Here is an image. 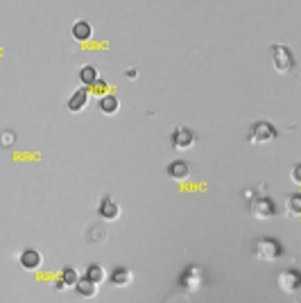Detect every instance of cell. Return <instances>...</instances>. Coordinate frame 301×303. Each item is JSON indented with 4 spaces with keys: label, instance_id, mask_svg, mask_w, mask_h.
Here are the masks:
<instances>
[{
    "label": "cell",
    "instance_id": "8992f818",
    "mask_svg": "<svg viewBox=\"0 0 301 303\" xmlns=\"http://www.w3.org/2000/svg\"><path fill=\"white\" fill-rule=\"evenodd\" d=\"M98 213H100V217H102V220L113 222V220H118V215H120V206L116 204V202H113L111 197H102L100 208H98Z\"/></svg>",
    "mask_w": 301,
    "mask_h": 303
},
{
    "label": "cell",
    "instance_id": "9a60e30c",
    "mask_svg": "<svg viewBox=\"0 0 301 303\" xmlns=\"http://www.w3.org/2000/svg\"><path fill=\"white\" fill-rule=\"evenodd\" d=\"M79 280V274H77V269L75 267H66L64 269V274H61V280L57 283V287H75V283Z\"/></svg>",
    "mask_w": 301,
    "mask_h": 303
},
{
    "label": "cell",
    "instance_id": "ffe728a7",
    "mask_svg": "<svg viewBox=\"0 0 301 303\" xmlns=\"http://www.w3.org/2000/svg\"><path fill=\"white\" fill-rule=\"evenodd\" d=\"M288 210H290V215H299L301 213V197L299 195H292V197L288 199Z\"/></svg>",
    "mask_w": 301,
    "mask_h": 303
},
{
    "label": "cell",
    "instance_id": "d6986e66",
    "mask_svg": "<svg viewBox=\"0 0 301 303\" xmlns=\"http://www.w3.org/2000/svg\"><path fill=\"white\" fill-rule=\"evenodd\" d=\"M86 238H89V242L98 245V242H102V240L106 238V231L102 227H91L89 231H86Z\"/></svg>",
    "mask_w": 301,
    "mask_h": 303
},
{
    "label": "cell",
    "instance_id": "ba28073f",
    "mask_svg": "<svg viewBox=\"0 0 301 303\" xmlns=\"http://www.w3.org/2000/svg\"><path fill=\"white\" fill-rule=\"evenodd\" d=\"M278 287L283 292H290V294L297 292V287H299V274L292 272V269H290V272H281V274H278Z\"/></svg>",
    "mask_w": 301,
    "mask_h": 303
},
{
    "label": "cell",
    "instance_id": "5b68a950",
    "mask_svg": "<svg viewBox=\"0 0 301 303\" xmlns=\"http://www.w3.org/2000/svg\"><path fill=\"white\" fill-rule=\"evenodd\" d=\"M193 145H195V134H193V129H188V127L175 129V134H172V147H175V150L186 152Z\"/></svg>",
    "mask_w": 301,
    "mask_h": 303
},
{
    "label": "cell",
    "instance_id": "9c48e42d",
    "mask_svg": "<svg viewBox=\"0 0 301 303\" xmlns=\"http://www.w3.org/2000/svg\"><path fill=\"white\" fill-rule=\"evenodd\" d=\"M109 280H111L113 287H127L134 280V274L127 267H116L111 272V276H109Z\"/></svg>",
    "mask_w": 301,
    "mask_h": 303
},
{
    "label": "cell",
    "instance_id": "7402d4cb",
    "mask_svg": "<svg viewBox=\"0 0 301 303\" xmlns=\"http://www.w3.org/2000/svg\"><path fill=\"white\" fill-rule=\"evenodd\" d=\"M299 165H295V168H292V181H295V183H297V186H299V183H301V177H299Z\"/></svg>",
    "mask_w": 301,
    "mask_h": 303
},
{
    "label": "cell",
    "instance_id": "8fae6325",
    "mask_svg": "<svg viewBox=\"0 0 301 303\" xmlns=\"http://www.w3.org/2000/svg\"><path fill=\"white\" fill-rule=\"evenodd\" d=\"M89 104V91L86 88H79V91H75V93L71 95V100H68V109L71 111H82L84 106Z\"/></svg>",
    "mask_w": 301,
    "mask_h": 303
},
{
    "label": "cell",
    "instance_id": "5bb4252c",
    "mask_svg": "<svg viewBox=\"0 0 301 303\" xmlns=\"http://www.w3.org/2000/svg\"><path fill=\"white\" fill-rule=\"evenodd\" d=\"M120 102L116 95H104V98H100V111L102 113H106V116H113L116 111H118Z\"/></svg>",
    "mask_w": 301,
    "mask_h": 303
},
{
    "label": "cell",
    "instance_id": "3957f363",
    "mask_svg": "<svg viewBox=\"0 0 301 303\" xmlns=\"http://www.w3.org/2000/svg\"><path fill=\"white\" fill-rule=\"evenodd\" d=\"M272 54H274V66H276L278 73H290L292 66H295V59H292V52L290 48L285 46H272Z\"/></svg>",
    "mask_w": 301,
    "mask_h": 303
},
{
    "label": "cell",
    "instance_id": "ac0fdd59",
    "mask_svg": "<svg viewBox=\"0 0 301 303\" xmlns=\"http://www.w3.org/2000/svg\"><path fill=\"white\" fill-rule=\"evenodd\" d=\"M79 79H82V84H95L98 82V70L93 68V66H84L82 70H79Z\"/></svg>",
    "mask_w": 301,
    "mask_h": 303
},
{
    "label": "cell",
    "instance_id": "7c38bea8",
    "mask_svg": "<svg viewBox=\"0 0 301 303\" xmlns=\"http://www.w3.org/2000/svg\"><path fill=\"white\" fill-rule=\"evenodd\" d=\"M75 290H77V294H79V297H86V299H93L95 294H98V285H95L93 280H89V278H79V280H77Z\"/></svg>",
    "mask_w": 301,
    "mask_h": 303
},
{
    "label": "cell",
    "instance_id": "277c9868",
    "mask_svg": "<svg viewBox=\"0 0 301 303\" xmlns=\"http://www.w3.org/2000/svg\"><path fill=\"white\" fill-rule=\"evenodd\" d=\"M251 215L256 217V220H272V217L276 215V206H274V202L267 197H258L251 202Z\"/></svg>",
    "mask_w": 301,
    "mask_h": 303
},
{
    "label": "cell",
    "instance_id": "30bf717a",
    "mask_svg": "<svg viewBox=\"0 0 301 303\" xmlns=\"http://www.w3.org/2000/svg\"><path fill=\"white\" fill-rule=\"evenodd\" d=\"M188 175H190V165L186 163V161H172V163L168 165V177H170V179L181 181Z\"/></svg>",
    "mask_w": 301,
    "mask_h": 303
},
{
    "label": "cell",
    "instance_id": "52a82bcc",
    "mask_svg": "<svg viewBox=\"0 0 301 303\" xmlns=\"http://www.w3.org/2000/svg\"><path fill=\"white\" fill-rule=\"evenodd\" d=\"M18 262H21V267L23 269H39L41 267V253L36 249H25L23 253H21V258H18Z\"/></svg>",
    "mask_w": 301,
    "mask_h": 303
},
{
    "label": "cell",
    "instance_id": "4fadbf2b",
    "mask_svg": "<svg viewBox=\"0 0 301 303\" xmlns=\"http://www.w3.org/2000/svg\"><path fill=\"white\" fill-rule=\"evenodd\" d=\"M181 283H183V287H186L188 292H195L197 287H200V283H201V278H200V269H197V267H190L188 272L183 274Z\"/></svg>",
    "mask_w": 301,
    "mask_h": 303
},
{
    "label": "cell",
    "instance_id": "e0dca14e",
    "mask_svg": "<svg viewBox=\"0 0 301 303\" xmlns=\"http://www.w3.org/2000/svg\"><path fill=\"white\" fill-rule=\"evenodd\" d=\"M84 278L93 280L95 285H98V283H102V280L106 278V272H104V267H100V265H89V269H86Z\"/></svg>",
    "mask_w": 301,
    "mask_h": 303
},
{
    "label": "cell",
    "instance_id": "44dd1931",
    "mask_svg": "<svg viewBox=\"0 0 301 303\" xmlns=\"http://www.w3.org/2000/svg\"><path fill=\"white\" fill-rule=\"evenodd\" d=\"M14 143H16L14 131H2V134H0V145L2 147H9V145H14Z\"/></svg>",
    "mask_w": 301,
    "mask_h": 303
},
{
    "label": "cell",
    "instance_id": "6da1fadb",
    "mask_svg": "<svg viewBox=\"0 0 301 303\" xmlns=\"http://www.w3.org/2000/svg\"><path fill=\"white\" fill-rule=\"evenodd\" d=\"M274 138H276V129L270 123H254L249 127V143H254V145H263Z\"/></svg>",
    "mask_w": 301,
    "mask_h": 303
},
{
    "label": "cell",
    "instance_id": "7a4b0ae2",
    "mask_svg": "<svg viewBox=\"0 0 301 303\" xmlns=\"http://www.w3.org/2000/svg\"><path fill=\"white\" fill-rule=\"evenodd\" d=\"M256 256L265 262H274L281 256V245H278L276 240H270V238L258 240L256 242Z\"/></svg>",
    "mask_w": 301,
    "mask_h": 303
},
{
    "label": "cell",
    "instance_id": "2e32d148",
    "mask_svg": "<svg viewBox=\"0 0 301 303\" xmlns=\"http://www.w3.org/2000/svg\"><path fill=\"white\" fill-rule=\"evenodd\" d=\"M73 36H75L77 41H86L91 36V23L89 21H77L73 25Z\"/></svg>",
    "mask_w": 301,
    "mask_h": 303
}]
</instances>
